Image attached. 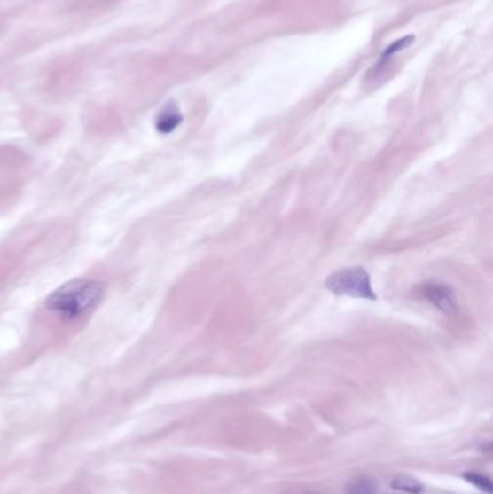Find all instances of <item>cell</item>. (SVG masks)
Returning a JSON list of instances; mask_svg holds the SVG:
<instances>
[{
  "mask_svg": "<svg viewBox=\"0 0 493 494\" xmlns=\"http://www.w3.org/2000/svg\"><path fill=\"white\" fill-rule=\"evenodd\" d=\"M105 285L96 280H71L48 295L45 308L59 318L73 321L102 302Z\"/></svg>",
  "mask_w": 493,
  "mask_h": 494,
  "instance_id": "cell-1",
  "label": "cell"
},
{
  "mask_svg": "<svg viewBox=\"0 0 493 494\" xmlns=\"http://www.w3.org/2000/svg\"><path fill=\"white\" fill-rule=\"evenodd\" d=\"M325 288L334 295L376 300L375 292L371 284V277L364 268H346L337 271L325 280Z\"/></svg>",
  "mask_w": 493,
  "mask_h": 494,
  "instance_id": "cell-2",
  "label": "cell"
},
{
  "mask_svg": "<svg viewBox=\"0 0 493 494\" xmlns=\"http://www.w3.org/2000/svg\"><path fill=\"white\" fill-rule=\"evenodd\" d=\"M421 294L424 298L430 301L431 304L439 308L440 311L444 312L447 316H451L458 310L453 291L447 285L428 282L421 286Z\"/></svg>",
  "mask_w": 493,
  "mask_h": 494,
  "instance_id": "cell-3",
  "label": "cell"
},
{
  "mask_svg": "<svg viewBox=\"0 0 493 494\" xmlns=\"http://www.w3.org/2000/svg\"><path fill=\"white\" fill-rule=\"evenodd\" d=\"M181 123H183V114L178 109V106L176 103H168L158 114L155 119V129L160 135H169L176 130Z\"/></svg>",
  "mask_w": 493,
  "mask_h": 494,
  "instance_id": "cell-4",
  "label": "cell"
},
{
  "mask_svg": "<svg viewBox=\"0 0 493 494\" xmlns=\"http://www.w3.org/2000/svg\"><path fill=\"white\" fill-rule=\"evenodd\" d=\"M414 43V36H405V38L398 39L395 43H391L389 47L385 50L384 54H382V59H380L378 67L385 66V64L389 61V59H394V55L398 54V52L403 51L405 48L410 47L411 43Z\"/></svg>",
  "mask_w": 493,
  "mask_h": 494,
  "instance_id": "cell-5",
  "label": "cell"
},
{
  "mask_svg": "<svg viewBox=\"0 0 493 494\" xmlns=\"http://www.w3.org/2000/svg\"><path fill=\"white\" fill-rule=\"evenodd\" d=\"M392 486H394V489H396V490L407 491V493L419 494L423 491V486H421L417 480L411 479V477H408V475H400V477H396L394 482H392Z\"/></svg>",
  "mask_w": 493,
  "mask_h": 494,
  "instance_id": "cell-6",
  "label": "cell"
},
{
  "mask_svg": "<svg viewBox=\"0 0 493 494\" xmlns=\"http://www.w3.org/2000/svg\"><path fill=\"white\" fill-rule=\"evenodd\" d=\"M463 479L478 487L481 491H485V493H492V482L489 479H486L485 475L478 474V473H465Z\"/></svg>",
  "mask_w": 493,
  "mask_h": 494,
  "instance_id": "cell-7",
  "label": "cell"
}]
</instances>
